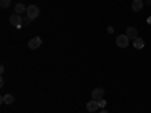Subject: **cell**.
I'll return each instance as SVG.
<instances>
[{
  "label": "cell",
  "mask_w": 151,
  "mask_h": 113,
  "mask_svg": "<svg viewBox=\"0 0 151 113\" xmlns=\"http://www.w3.org/2000/svg\"><path fill=\"white\" fill-rule=\"evenodd\" d=\"M129 42H130V39L127 38V35H118V38H116V45L119 47V48H125L129 45Z\"/></svg>",
  "instance_id": "6da1fadb"
},
{
  "label": "cell",
  "mask_w": 151,
  "mask_h": 113,
  "mask_svg": "<svg viewBox=\"0 0 151 113\" xmlns=\"http://www.w3.org/2000/svg\"><path fill=\"white\" fill-rule=\"evenodd\" d=\"M26 12H27V17H30L32 20H35L38 15H40V8H38L36 5H30Z\"/></svg>",
  "instance_id": "7a4b0ae2"
},
{
  "label": "cell",
  "mask_w": 151,
  "mask_h": 113,
  "mask_svg": "<svg viewBox=\"0 0 151 113\" xmlns=\"http://www.w3.org/2000/svg\"><path fill=\"white\" fill-rule=\"evenodd\" d=\"M9 23L12 24V26H15V27H21L23 26V18L18 14H14V15L9 17Z\"/></svg>",
  "instance_id": "3957f363"
},
{
  "label": "cell",
  "mask_w": 151,
  "mask_h": 113,
  "mask_svg": "<svg viewBox=\"0 0 151 113\" xmlns=\"http://www.w3.org/2000/svg\"><path fill=\"white\" fill-rule=\"evenodd\" d=\"M91 95H92V99H94V101H100V99L104 98V91L101 89V87H95Z\"/></svg>",
  "instance_id": "277c9868"
},
{
  "label": "cell",
  "mask_w": 151,
  "mask_h": 113,
  "mask_svg": "<svg viewBox=\"0 0 151 113\" xmlns=\"http://www.w3.org/2000/svg\"><path fill=\"white\" fill-rule=\"evenodd\" d=\"M125 35H127V38H129V39H132V41H134L136 38H139V36H137L136 27H127V30H125Z\"/></svg>",
  "instance_id": "5b68a950"
},
{
  "label": "cell",
  "mask_w": 151,
  "mask_h": 113,
  "mask_svg": "<svg viewBox=\"0 0 151 113\" xmlns=\"http://www.w3.org/2000/svg\"><path fill=\"white\" fill-rule=\"evenodd\" d=\"M29 48H32V50H36L38 47L41 45V38L40 36H35V38H32V39L29 41Z\"/></svg>",
  "instance_id": "8992f818"
},
{
  "label": "cell",
  "mask_w": 151,
  "mask_h": 113,
  "mask_svg": "<svg viewBox=\"0 0 151 113\" xmlns=\"http://www.w3.org/2000/svg\"><path fill=\"white\" fill-rule=\"evenodd\" d=\"M142 6H144L142 0H133V2H132V9H133L134 12H139V11L142 9Z\"/></svg>",
  "instance_id": "52a82bcc"
},
{
  "label": "cell",
  "mask_w": 151,
  "mask_h": 113,
  "mask_svg": "<svg viewBox=\"0 0 151 113\" xmlns=\"http://www.w3.org/2000/svg\"><path fill=\"white\" fill-rule=\"evenodd\" d=\"M97 109H98V101H94V99H91V101L86 104V110H88V112H95Z\"/></svg>",
  "instance_id": "ba28073f"
},
{
  "label": "cell",
  "mask_w": 151,
  "mask_h": 113,
  "mask_svg": "<svg viewBox=\"0 0 151 113\" xmlns=\"http://www.w3.org/2000/svg\"><path fill=\"white\" fill-rule=\"evenodd\" d=\"M133 45H134V48L141 50V48H144V47H145V42H144L142 38H136V39L133 41Z\"/></svg>",
  "instance_id": "9c48e42d"
},
{
  "label": "cell",
  "mask_w": 151,
  "mask_h": 113,
  "mask_svg": "<svg viewBox=\"0 0 151 113\" xmlns=\"http://www.w3.org/2000/svg\"><path fill=\"white\" fill-rule=\"evenodd\" d=\"M2 103L3 104H12L14 103V97H12L11 94H6L5 97H2Z\"/></svg>",
  "instance_id": "30bf717a"
},
{
  "label": "cell",
  "mask_w": 151,
  "mask_h": 113,
  "mask_svg": "<svg viewBox=\"0 0 151 113\" xmlns=\"http://www.w3.org/2000/svg\"><path fill=\"white\" fill-rule=\"evenodd\" d=\"M24 11H27V8L24 6L23 3H18V5H15V14H18V15H20V14H23Z\"/></svg>",
  "instance_id": "8fae6325"
},
{
  "label": "cell",
  "mask_w": 151,
  "mask_h": 113,
  "mask_svg": "<svg viewBox=\"0 0 151 113\" xmlns=\"http://www.w3.org/2000/svg\"><path fill=\"white\" fill-rule=\"evenodd\" d=\"M9 3H11V0H0V6H2V9L9 8Z\"/></svg>",
  "instance_id": "7c38bea8"
},
{
  "label": "cell",
  "mask_w": 151,
  "mask_h": 113,
  "mask_svg": "<svg viewBox=\"0 0 151 113\" xmlns=\"http://www.w3.org/2000/svg\"><path fill=\"white\" fill-rule=\"evenodd\" d=\"M30 21H32V18H30V17H24V18H23V26H29Z\"/></svg>",
  "instance_id": "4fadbf2b"
},
{
  "label": "cell",
  "mask_w": 151,
  "mask_h": 113,
  "mask_svg": "<svg viewBox=\"0 0 151 113\" xmlns=\"http://www.w3.org/2000/svg\"><path fill=\"white\" fill-rule=\"evenodd\" d=\"M98 107H100V109H104V107H106V99H104V98L98 101Z\"/></svg>",
  "instance_id": "5bb4252c"
},
{
  "label": "cell",
  "mask_w": 151,
  "mask_h": 113,
  "mask_svg": "<svg viewBox=\"0 0 151 113\" xmlns=\"http://www.w3.org/2000/svg\"><path fill=\"white\" fill-rule=\"evenodd\" d=\"M107 32L109 33H113V27H107Z\"/></svg>",
  "instance_id": "9a60e30c"
},
{
  "label": "cell",
  "mask_w": 151,
  "mask_h": 113,
  "mask_svg": "<svg viewBox=\"0 0 151 113\" xmlns=\"http://www.w3.org/2000/svg\"><path fill=\"white\" fill-rule=\"evenodd\" d=\"M100 113H107V112H106V110H101V112H100Z\"/></svg>",
  "instance_id": "2e32d148"
},
{
  "label": "cell",
  "mask_w": 151,
  "mask_h": 113,
  "mask_svg": "<svg viewBox=\"0 0 151 113\" xmlns=\"http://www.w3.org/2000/svg\"><path fill=\"white\" fill-rule=\"evenodd\" d=\"M148 23H150V24H151V17H150V18H148Z\"/></svg>",
  "instance_id": "e0dca14e"
},
{
  "label": "cell",
  "mask_w": 151,
  "mask_h": 113,
  "mask_svg": "<svg viewBox=\"0 0 151 113\" xmlns=\"http://www.w3.org/2000/svg\"><path fill=\"white\" fill-rule=\"evenodd\" d=\"M147 3H151V0H148V2H147Z\"/></svg>",
  "instance_id": "ac0fdd59"
}]
</instances>
